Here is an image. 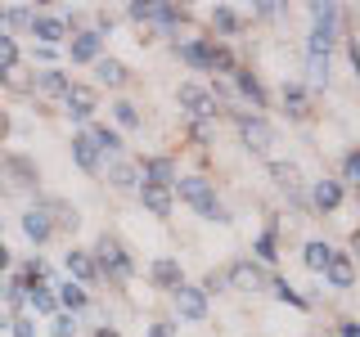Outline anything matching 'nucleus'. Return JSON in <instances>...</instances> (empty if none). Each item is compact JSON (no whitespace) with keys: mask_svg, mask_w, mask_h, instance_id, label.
Returning <instances> with one entry per match:
<instances>
[{"mask_svg":"<svg viewBox=\"0 0 360 337\" xmlns=\"http://www.w3.org/2000/svg\"><path fill=\"white\" fill-rule=\"evenodd\" d=\"M239 90H243L248 99H252V104H266V90H262V81H257L252 72H243V77H239Z\"/></svg>","mask_w":360,"mask_h":337,"instance_id":"obj_27","label":"nucleus"},{"mask_svg":"<svg viewBox=\"0 0 360 337\" xmlns=\"http://www.w3.org/2000/svg\"><path fill=\"white\" fill-rule=\"evenodd\" d=\"M50 211L59 216V225H72V230H77V211L68 207V202H59V198H54V202H50Z\"/></svg>","mask_w":360,"mask_h":337,"instance_id":"obj_35","label":"nucleus"},{"mask_svg":"<svg viewBox=\"0 0 360 337\" xmlns=\"http://www.w3.org/2000/svg\"><path fill=\"white\" fill-rule=\"evenodd\" d=\"M324 270H329V284H333V288H352L356 270H352V261H347V256H338V252H333V261L324 265Z\"/></svg>","mask_w":360,"mask_h":337,"instance_id":"obj_18","label":"nucleus"},{"mask_svg":"<svg viewBox=\"0 0 360 337\" xmlns=\"http://www.w3.org/2000/svg\"><path fill=\"white\" fill-rule=\"evenodd\" d=\"M72 157H77V166H82L86 176H95V171H99V149L86 140V135H72Z\"/></svg>","mask_w":360,"mask_h":337,"instance_id":"obj_10","label":"nucleus"},{"mask_svg":"<svg viewBox=\"0 0 360 337\" xmlns=\"http://www.w3.org/2000/svg\"><path fill=\"white\" fill-rule=\"evenodd\" d=\"M68 270H72V275L82 279V284H95V279H99V265H95V256L77 252V247H72V252H68Z\"/></svg>","mask_w":360,"mask_h":337,"instance_id":"obj_14","label":"nucleus"},{"mask_svg":"<svg viewBox=\"0 0 360 337\" xmlns=\"http://www.w3.org/2000/svg\"><path fill=\"white\" fill-rule=\"evenodd\" d=\"M144 176H149V185H167V189H172L176 185V162H172V157H149V162H144Z\"/></svg>","mask_w":360,"mask_h":337,"instance_id":"obj_11","label":"nucleus"},{"mask_svg":"<svg viewBox=\"0 0 360 337\" xmlns=\"http://www.w3.org/2000/svg\"><path fill=\"white\" fill-rule=\"evenodd\" d=\"M279 239H275V230H270V234H262V239H257V256H262V261H275V256H279V247H275Z\"/></svg>","mask_w":360,"mask_h":337,"instance_id":"obj_30","label":"nucleus"},{"mask_svg":"<svg viewBox=\"0 0 360 337\" xmlns=\"http://www.w3.org/2000/svg\"><path fill=\"white\" fill-rule=\"evenodd\" d=\"M221 288H230V279H225L221 270H212V275H207V292H221Z\"/></svg>","mask_w":360,"mask_h":337,"instance_id":"obj_41","label":"nucleus"},{"mask_svg":"<svg viewBox=\"0 0 360 337\" xmlns=\"http://www.w3.org/2000/svg\"><path fill=\"white\" fill-rule=\"evenodd\" d=\"M9 171L18 176V185H32V180H37V166H32L27 157H9Z\"/></svg>","mask_w":360,"mask_h":337,"instance_id":"obj_28","label":"nucleus"},{"mask_svg":"<svg viewBox=\"0 0 360 337\" xmlns=\"http://www.w3.org/2000/svg\"><path fill=\"white\" fill-rule=\"evenodd\" d=\"M14 63H18V45L0 32V72H5V67H14Z\"/></svg>","mask_w":360,"mask_h":337,"instance_id":"obj_29","label":"nucleus"},{"mask_svg":"<svg viewBox=\"0 0 360 337\" xmlns=\"http://www.w3.org/2000/svg\"><path fill=\"white\" fill-rule=\"evenodd\" d=\"M112 112H117L122 126H140V108H135L131 99H117V104H112Z\"/></svg>","mask_w":360,"mask_h":337,"instance_id":"obj_26","label":"nucleus"},{"mask_svg":"<svg viewBox=\"0 0 360 337\" xmlns=\"http://www.w3.org/2000/svg\"><path fill=\"white\" fill-rule=\"evenodd\" d=\"M99 41H104V32H77L72 37V63H86L99 54Z\"/></svg>","mask_w":360,"mask_h":337,"instance_id":"obj_12","label":"nucleus"},{"mask_svg":"<svg viewBox=\"0 0 360 337\" xmlns=\"http://www.w3.org/2000/svg\"><path fill=\"white\" fill-rule=\"evenodd\" d=\"M5 18L14 22V27H32V18H37V14H32V9H5Z\"/></svg>","mask_w":360,"mask_h":337,"instance_id":"obj_38","label":"nucleus"},{"mask_svg":"<svg viewBox=\"0 0 360 337\" xmlns=\"http://www.w3.org/2000/svg\"><path fill=\"white\" fill-rule=\"evenodd\" d=\"M27 301H32L37 310H54V292H50V288H27Z\"/></svg>","mask_w":360,"mask_h":337,"instance_id":"obj_33","label":"nucleus"},{"mask_svg":"<svg viewBox=\"0 0 360 337\" xmlns=\"http://www.w3.org/2000/svg\"><path fill=\"white\" fill-rule=\"evenodd\" d=\"M14 337H37V329H32V319H14Z\"/></svg>","mask_w":360,"mask_h":337,"instance_id":"obj_42","label":"nucleus"},{"mask_svg":"<svg viewBox=\"0 0 360 337\" xmlns=\"http://www.w3.org/2000/svg\"><path fill=\"white\" fill-rule=\"evenodd\" d=\"M5 126H9V121H5V112H0V135H5Z\"/></svg>","mask_w":360,"mask_h":337,"instance_id":"obj_47","label":"nucleus"},{"mask_svg":"<svg viewBox=\"0 0 360 337\" xmlns=\"http://www.w3.org/2000/svg\"><path fill=\"white\" fill-rule=\"evenodd\" d=\"M95 337H117V333H108V329H99V333H95Z\"/></svg>","mask_w":360,"mask_h":337,"instance_id":"obj_46","label":"nucleus"},{"mask_svg":"<svg viewBox=\"0 0 360 337\" xmlns=\"http://www.w3.org/2000/svg\"><path fill=\"white\" fill-rule=\"evenodd\" d=\"M180 59L194 63V67H207V41H185L180 45Z\"/></svg>","mask_w":360,"mask_h":337,"instance_id":"obj_24","label":"nucleus"},{"mask_svg":"<svg viewBox=\"0 0 360 337\" xmlns=\"http://www.w3.org/2000/svg\"><path fill=\"white\" fill-rule=\"evenodd\" d=\"M140 202L153 211V216H167V211H172V202H176V194L167 185H149V180H144V185H140Z\"/></svg>","mask_w":360,"mask_h":337,"instance_id":"obj_6","label":"nucleus"},{"mask_svg":"<svg viewBox=\"0 0 360 337\" xmlns=\"http://www.w3.org/2000/svg\"><path fill=\"white\" fill-rule=\"evenodd\" d=\"M149 275H153V284L158 288H180V284H185V275H180V261H172V256H162V261H153V270H149Z\"/></svg>","mask_w":360,"mask_h":337,"instance_id":"obj_9","label":"nucleus"},{"mask_svg":"<svg viewBox=\"0 0 360 337\" xmlns=\"http://www.w3.org/2000/svg\"><path fill=\"white\" fill-rule=\"evenodd\" d=\"M99 265H104L108 275L117 279V284H127V279H131V256L122 252L112 239H99Z\"/></svg>","mask_w":360,"mask_h":337,"instance_id":"obj_3","label":"nucleus"},{"mask_svg":"<svg viewBox=\"0 0 360 337\" xmlns=\"http://www.w3.org/2000/svg\"><path fill=\"white\" fill-rule=\"evenodd\" d=\"M243 144H248V149H270V126H266V121H252V117H243Z\"/></svg>","mask_w":360,"mask_h":337,"instance_id":"obj_15","label":"nucleus"},{"mask_svg":"<svg viewBox=\"0 0 360 337\" xmlns=\"http://www.w3.org/2000/svg\"><path fill=\"white\" fill-rule=\"evenodd\" d=\"M144 337H172V324H153V329L144 333Z\"/></svg>","mask_w":360,"mask_h":337,"instance_id":"obj_43","label":"nucleus"},{"mask_svg":"<svg viewBox=\"0 0 360 337\" xmlns=\"http://www.w3.org/2000/svg\"><path fill=\"white\" fill-rule=\"evenodd\" d=\"M230 279H234V288H248V292H257V288H266V275L257 270L252 261H239L230 270Z\"/></svg>","mask_w":360,"mask_h":337,"instance_id":"obj_13","label":"nucleus"},{"mask_svg":"<svg viewBox=\"0 0 360 337\" xmlns=\"http://www.w3.org/2000/svg\"><path fill=\"white\" fill-rule=\"evenodd\" d=\"M270 176H275L279 180V185H297V166H292V162H275V166H270Z\"/></svg>","mask_w":360,"mask_h":337,"instance_id":"obj_31","label":"nucleus"},{"mask_svg":"<svg viewBox=\"0 0 360 337\" xmlns=\"http://www.w3.org/2000/svg\"><path fill=\"white\" fill-rule=\"evenodd\" d=\"M311 202H315V211H338V202H342V185H338V180H320V185L311 189Z\"/></svg>","mask_w":360,"mask_h":337,"instance_id":"obj_8","label":"nucleus"},{"mask_svg":"<svg viewBox=\"0 0 360 337\" xmlns=\"http://www.w3.org/2000/svg\"><path fill=\"white\" fill-rule=\"evenodd\" d=\"M275 297H279V301H288V306H307V301H302L288 284H275Z\"/></svg>","mask_w":360,"mask_h":337,"instance_id":"obj_39","label":"nucleus"},{"mask_svg":"<svg viewBox=\"0 0 360 337\" xmlns=\"http://www.w3.org/2000/svg\"><path fill=\"white\" fill-rule=\"evenodd\" d=\"M172 194H180V202H189L202 220H230V211H225L221 202H217V194H212L207 176H176Z\"/></svg>","mask_w":360,"mask_h":337,"instance_id":"obj_1","label":"nucleus"},{"mask_svg":"<svg viewBox=\"0 0 360 337\" xmlns=\"http://www.w3.org/2000/svg\"><path fill=\"white\" fill-rule=\"evenodd\" d=\"M284 108L292 112V117H307V95H302V86H284Z\"/></svg>","mask_w":360,"mask_h":337,"instance_id":"obj_25","label":"nucleus"},{"mask_svg":"<svg viewBox=\"0 0 360 337\" xmlns=\"http://www.w3.org/2000/svg\"><path fill=\"white\" fill-rule=\"evenodd\" d=\"M112 185H117V189H131L135 185V166L131 162H117V166H112Z\"/></svg>","mask_w":360,"mask_h":337,"instance_id":"obj_32","label":"nucleus"},{"mask_svg":"<svg viewBox=\"0 0 360 337\" xmlns=\"http://www.w3.org/2000/svg\"><path fill=\"white\" fill-rule=\"evenodd\" d=\"M22 234H27L32 243H45V239L54 234V220H50V211H41V207L22 211Z\"/></svg>","mask_w":360,"mask_h":337,"instance_id":"obj_7","label":"nucleus"},{"mask_svg":"<svg viewBox=\"0 0 360 337\" xmlns=\"http://www.w3.org/2000/svg\"><path fill=\"white\" fill-rule=\"evenodd\" d=\"M176 310H180V319H189V324L207 319V292L194 288V284H180L176 288Z\"/></svg>","mask_w":360,"mask_h":337,"instance_id":"obj_2","label":"nucleus"},{"mask_svg":"<svg viewBox=\"0 0 360 337\" xmlns=\"http://www.w3.org/2000/svg\"><path fill=\"white\" fill-rule=\"evenodd\" d=\"M342 337H360V329H356V324H352V319H347V324H342Z\"/></svg>","mask_w":360,"mask_h":337,"instance_id":"obj_44","label":"nucleus"},{"mask_svg":"<svg viewBox=\"0 0 360 337\" xmlns=\"http://www.w3.org/2000/svg\"><path fill=\"white\" fill-rule=\"evenodd\" d=\"M63 301H68L72 310H82V306H86V292L77 288V284H63Z\"/></svg>","mask_w":360,"mask_h":337,"instance_id":"obj_36","label":"nucleus"},{"mask_svg":"<svg viewBox=\"0 0 360 337\" xmlns=\"http://www.w3.org/2000/svg\"><path fill=\"white\" fill-rule=\"evenodd\" d=\"M176 99L185 104V112H194V117H212V112H217V99H212L202 86H194V81L180 86V90H176Z\"/></svg>","mask_w":360,"mask_h":337,"instance_id":"obj_4","label":"nucleus"},{"mask_svg":"<svg viewBox=\"0 0 360 337\" xmlns=\"http://www.w3.org/2000/svg\"><path fill=\"white\" fill-rule=\"evenodd\" d=\"M307 67H311V81H315V86H320V81H329V59L311 54V59H307Z\"/></svg>","mask_w":360,"mask_h":337,"instance_id":"obj_34","label":"nucleus"},{"mask_svg":"<svg viewBox=\"0 0 360 337\" xmlns=\"http://www.w3.org/2000/svg\"><path fill=\"white\" fill-rule=\"evenodd\" d=\"M32 32H37V37H41L45 45H50V41H59V37H63L68 27H63L59 18H32Z\"/></svg>","mask_w":360,"mask_h":337,"instance_id":"obj_22","label":"nucleus"},{"mask_svg":"<svg viewBox=\"0 0 360 337\" xmlns=\"http://www.w3.org/2000/svg\"><path fill=\"white\" fill-rule=\"evenodd\" d=\"M32 81H37V72H32V67H22V63H14V67H5V72H0V86H9V90H32Z\"/></svg>","mask_w":360,"mask_h":337,"instance_id":"obj_17","label":"nucleus"},{"mask_svg":"<svg viewBox=\"0 0 360 337\" xmlns=\"http://www.w3.org/2000/svg\"><path fill=\"white\" fill-rule=\"evenodd\" d=\"M212 32H221V37H234V32H243V18L234 14V9H212Z\"/></svg>","mask_w":360,"mask_h":337,"instance_id":"obj_16","label":"nucleus"},{"mask_svg":"<svg viewBox=\"0 0 360 337\" xmlns=\"http://www.w3.org/2000/svg\"><path fill=\"white\" fill-rule=\"evenodd\" d=\"M86 140L95 144V149H108V153H117V149H122V135H117V131H108V126H95V131H86Z\"/></svg>","mask_w":360,"mask_h":337,"instance_id":"obj_20","label":"nucleus"},{"mask_svg":"<svg viewBox=\"0 0 360 337\" xmlns=\"http://www.w3.org/2000/svg\"><path fill=\"white\" fill-rule=\"evenodd\" d=\"M95 72H99V81H108V86H122V81H127V67H122L117 59H99Z\"/></svg>","mask_w":360,"mask_h":337,"instance_id":"obj_23","label":"nucleus"},{"mask_svg":"<svg viewBox=\"0 0 360 337\" xmlns=\"http://www.w3.org/2000/svg\"><path fill=\"white\" fill-rule=\"evenodd\" d=\"M72 333H77V319H68V315L54 319V337H72Z\"/></svg>","mask_w":360,"mask_h":337,"instance_id":"obj_40","label":"nucleus"},{"mask_svg":"<svg viewBox=\"0 0 360 337\" xmlns=\"http://www.w3.org/2000/svg\"><path fill=\"white\" fill-rule=\"evenodd\" d=\"M5 265H9V247L0 243V270H5Z\"/></svg>","mask_w":360,"mask_h":337,"instance_id":"obj_45","label":"nucleus"},{"mask_svg":"<svg viewBox=\"0 0 360 337\" xmlns=\"http://www.w3.org/2000/svg\"><path fill=\"white\" fill-rule=\"evenodd\" d=\"M32 90H41V95H63V90H68V77L50 67V72H41L37 81H32Z\"/></svg>","mask_w":360,"mask_h":337,"instance_id":"obj_19","label":"nucleus"},{"mask_svg":"<svg viewBox=\"0 0 360 337\" xmlns=\"http://www.w3.org/2000/svg\"><path fill=\"white\" fill-rule=\"evenodd\" d=\"M302 261H307L311 270H324L333 261V247L329 243H307V252H302Z\"/></svg>","mask_w":360,"mask_h":337,"instance_id":"obj_21","label":"nucleus"},{"mask_svg":"<svg viewBox=\"0 0 360 337\" xmlns=\"http://www.w3.org/2000/svg\"><path fill=\"white\" fill-rule=\"evenodd\" d=\"M63 104H68V112H72V121H86L90 112L99 108V99H95V90H90V86H68L63 90Z\"/></svg>","mask_w":360,"mask_h":337,"instance_id":"obj_5","label":"nucleus"},{"mask_svg":"<svg viewBox=\"0 0 360 337\" xmlns=\"http://www.w3.org/2000/svg\"><path fill=\"white\" fill-rule=\"evenodd\" d=\"M342 180H360V153H347L342 157Z\"/></svg>","mask_w":360,"mask_h":337,"instance_id":"obj_37","label":"nucleus"}]
</instances>
